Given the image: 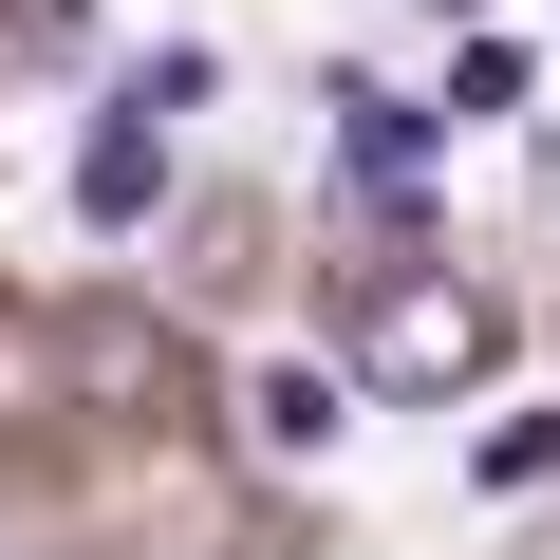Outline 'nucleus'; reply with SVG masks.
Returning <instances> with one entry per match:
<instances>
[{
	"label": "nucleus",
	"instance_id": "1",
	"mask_svg": "<svg viewBox=\"0 0 560 560\" xmlns=\"http://www.w3.org/2000/svg\"><path fill=\"white\" fill-rule=\"evenodd\" d=\"M355 374L411 393V411L486 393V374H504V280H467V261H393V280H374V318H355Z\"/></svg>",
	"mask_w": 560,
	"mask_h": 560
},
{
	"label": "nucleus",
	"instance_id": "6",
	"mask_svg": "<svg viewBox=\"0 0 560 560\" xmlns=\"http://www.w3.org/2000/svg\"><path fill=\"white\" fill-rule=\"evenodd\" d=\"M523 94H541V75H523V38H486V20H467V38H448V94H430V113H523Z\"/></svg>",
	"mask_w": 560,
	"mask_h": 560
},
{
	"label": "nucleus",
	"instance_id": "8",
	"mask_svg": "<svg viewBox=\"0 0 560 560\" xmlns=\"http://www.w3.org/2000/svg\"><path fill=\"white\" fill-rule=\"evenodd\" d=\"M430 20H486V0H430Z\"/></svg>",
	"mask_w": 560,
	"mask_h": 560
},
{
	"label": "nucleus",
	"instance_id": "7",
	"mask_svg": "<svg viewBox=\"0 0 560 560\" xmlns=\"http://www.w3.org/2000/svg\"><path fill=\"white\" fill-rule=\"evenodd\" d=\"M541 187H560V113H541Z\"/></svg>",
	"mask_w": 560,
	"mask_h": 560
},
{
	"label": "nucleus",
	"instance_id": "4",
	"mask_svg": "<svg viewBox=\"0 0 560 560\" xmlns=\"http://www.w3.org/2000/svg\"><path fill=\"white\" fill-rule=\"evenodd\" d=\"M57 374H75L94 411H168V337H150L131 300H94V318H57Z\"/></svg>",
	"mask_w": 560,
	"mask_h": 560
},
{
	"label": "nucleus",
	"instance_id": "5",
	"mask_svg": "<svg viewBox=\"0 0 560 560\" xmlns=\"http://www.w3.org/2000/svg\"><path fill=\"white\" fill-rule=\"evenodd\" d=\"M337 150H355V187H411V168H430V113L355 75V94H337Z\"/></svg>",
	"mask_w": 560,
	"mask_h": 560
},
{
	"label": "nucleus",
	"instance_id": "9",
	"mask_svg": "<svg viewBox=\"0 0 560 560\" xmlns=\"http://www.w3.org/2000/svg\"><path fill=\"white\" fill-rule=\"evenodd\" d=\"M57 20H75V0H57Z\"/></svg>",
	"mask_w": 560,
	"mask_h": 560
},
{
	"label": "nucleus",
	"instance_id": "3",
	"mask_svg": "<svg viewBox=\"0 0 560 560\" xmlns=\"http://www.w3.org/2000/svg\"><path fill=\"white\" fill-rule=\"evenodd\" d=\"M75 206H94V224H150V206H168V113H150L131 75H113V113H94V150H75Z\"/></svg>",
	"mask_w": 560,
	"mask_h": 560
},
{
	"label": "nucleus",
	"instance_id": "2",
	"mask_svg": "<svg viewBox=\"0 0 560 560\" xmlns=\"http://www.w3.org/2000/svg\"><path fill=\"white\" fill-rule=\"evenodd\" d=\"M355 393H374L355 355H261V374H243V448H261V467H318V448L355 430Z\"/></svg>",
	"mask_w": 560,
	"mask_h": 560
}]
</instances>
